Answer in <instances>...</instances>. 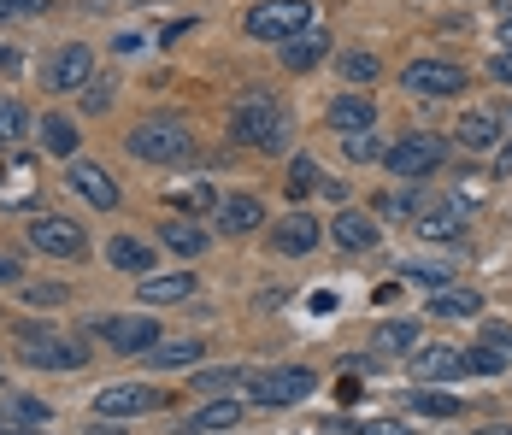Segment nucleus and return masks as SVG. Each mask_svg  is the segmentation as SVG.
<instances>
[{
  "label": "nucleus",
  "instance_id": "obj_31",
  "mask_svg": "<svg viewBox=\"0 0 512 435\" xmlns=\"http://www.w3.org/2000/svg\"><path fill=\"white\" fill-rule=\"evenodd\" d=\"M242 377H248L242 365H201V371H195L189 383H195V388H206V394H230V388L242 383Z\"/></svg>",
  "mask_w": 512,
  "mask_h": 435
},
{
  "label": "nucleus",
  "instance_id": "obj_42",
  "mask_svg": "<svg viewBox=\"0 0 512 435\" xmlns=\"http://www.w3.org/2000/svg\"><path fill=\"white\" fill-rule=\"evenodd\" d=\"M12 412H18V418H24V424H48V406H42V400H18V406H12Z\"/></svg>",
  "mask_w": 512,
  "mask_h": 435
},
{
  "label": "nucleus",
  "instance_id": "obj_22",
  "mask_svg": "<svg viewBox=\"0 0 512 435\" xmlns=\"http://www.w3.org/2000/svg\"><path fill=\"white\" fill-rule=\"evenodd\" d=\"M242 424V400H230V394H218V400H206L201 412L183 424V430H195V435H206V430H236Z\"/></svg>",
  "mask_w": 512,
  "mask_h": 435
},
{
  "label": "nucleus",
  "instance_id": "obj_16",
  "mask_svg": "<svg viewBox=\"0 0 512 435\" xmlns=\"http://www.w3.org/2000/svg\"><path fill=\"white\" fill-rule=\"evenodd\" d=\"M36 189H42V171H36V159H6L0 165V206H30L36 200Z\"/></svg>",
  "mask_w": 512,
  "mask_h": 435
},
{
  "label": "nucleus",
  "instance_id": "obj_13",
  "mask_svg": "<svg viewBox=\"0 0 512 435\" xmlns=\"http://www.w3.org/2000/svg\"><path fill=\"white\" fill-rule=\"evenodd\" d=\"M412 377L418 383H454V377H471V371H465L460 347H412Z\"/></svg>",
  "mask_w": 512,
  "mask_h": 435
},
{
  "label": "nucleus",
  "instance_id": "obj_46",
  "mask_svg": "<svg viewBox=\"0 0 512 435\" xmlns=\"http://www.w3.org/2000/svg\"><path fill=\"white\" fill-rule=\"evenodd\" d=\"M89 435H124V424H95Z\"/></svg>",
  "mask_w": 512,
  "mask_h": 435
},
{
  "label": "nucleus",
  "instance_id": "obj_25",
  "mask_svg": "<svg viewBox=\"0 0 512 435\" xmlns=\"http://www.w3.org/2000/svg\"><path fill=\"white\" fill-rule=\"evenodd\" d=\"M460 142H465V153H489V147L501 142V118H495V112H465Z\"/></svg>",
  "mask_w": 512,
  "mask_h": 435
},
{
  "label": "nucleus",
  "instance_id": "obj_43",
  "mask_svg": "<svg viewBox=\"0 0 512 435\" xmlns=\"http://www.w3.org/2000/svg\"><path fill=\"white\" fill-rule=\"evenodd\" d=\"M489 71H495L501 83H512V48H501V53H495V59H489Z\"/></svg>",
  "mask_w": 512,
  "mask_h": 435
},
{
  "label": "nucleus",
  "instance_id": "obj_8",
  "mask_svg": "<svg viewBox=\"0 0 512 435\" xmlns=\"http://www.w3.org/2000/svg\"><path fill=\"white\" fill-rule=\"evenodd\" d=\"M30 247L48 253V259H83L89 253V230L77 218H65V212H42L30 224Z\"/></svg>",
  "mask_w": 512,
  "mask_h": 435
},
{
  "label": "nucleus",
  "instance_id": "obj_48",
  "mask_svg": "<svg viewBox=\"0 0 512 435\" xmlns=\"http://www.w3.org/2000/svg\"><path fill=\"white\" fill-rule=\"evenodd\" d=\"M501 48H512V18H501Z\"/></svg>",
  "mask_w": 512,
  "mask_h": 435
},
{
  "label": "nucleus",
  "instance_id": "obj_29",
  "mask_svg": "<svg viewBox=\"0 0 512 435\" xmlns=\"http://www.w3.org/2000/svg\"><path fill=\"white\" fill-rule=\"evenodd\" d=\"M412 412L418 418H460V400L442 394V388H430V383H418L412 388Z\"/></svg>",
  "mask_w": 512,
  "mask_h": 435
},
{
  "label": "nucleus",
  "instance_id": "obj_15",
  "mask_svg": "<svg viewBox=\"0 0 512 435\" xmlns=\"http://www.w3.org/2000/svg\"><path fill=\"white\" fill-rule=\"evenodd\" d=\"M412 230H418V242H460L465 236V206L460 200H448V206H424V212L412 218Z\"/></svg>",
  "mask_w": 512,
  "mask_h": 435
},
{
  "label": "nucleus",
  "instance_id": "obj_17",
  "mask_svg": "<svg viewBox=\"0 0 512 435\" xmlns=\"http://www.w3.org/2000/svg\"><path fill=\"white\" fill-rule=\"evenodd\" d=\"M318 242H324V224L307 218V212H289V218L277 224V236H271V247H277V253H289V259H307Z\"/></svg>",
  "mask_w": 512,
  "mask_h": 435
},
{
  "label": "nucleus",
  "instance_id": "obj_20",
  "mask_svg": "<svg viewBox=\"0 0 512 435\" xmlns=\"http://www.w3.org/2000/svg\"><path fill=\"white\" fill-rule=\"evenodd\" d=\"M259 224H265V206H259L254 194H230V200L218 206V230H224V236H254Z\"/></svg>",
  "mask_w": 512,
  "mask_h": 435
},
{
  "label": "nucleus",
  "instance_id": "obj_5",
  "mask_svg": "<svg viewBox=\"0 0 512 435\" xmlns=\"http://www.w3.org/2000/svg\"><path fill=\"white\" fill-rule=\"evenodd\" d=\"M442 159H448V142L430 136V130H412L401 142H389V153H383V165L395 177H430V171H442Z\"/></svg>",
  "mask_w": 512,
  "mask_h": 435
},
{
  "label": "nucleus",
  "instance_id": "obj_50",
  "mask_svg": "<svg viewBox=\"0 0 512 435\" xmlns=\"http://www.w3.org/2000/svg\"><path fill=\"white\" fill-rule=\"evenodd\" d=\"M0 435H6V430H0Z\"/></svg>",
  "mask_w": 512,
  "mask_h": 435
},
{
  "label": "nucleus",
  "instance_id": "obj_23",
  "mask_svg": "<svg viewBox=\"0 0 512 435\" xmlns=\"http://www.w3.org/2000/svg\"><path fill=\"white\" fill-rule=\"evenodd\" d=\"M106 259H112L118 271H130V277H148V271H154V247L136 242V236H112V242H106Z\"/></svg>",
  "mask_w": 512,
  "mask_h": 435
},
{
  "label": "nucleus",
  "instance_id": "obj_32",
  "mask_svg": "<svg viewBox=\"0 0 512 435\" xmlns=\"http://www.w3.org/2000/svg\"><path fill=\"white\" fill-rule=\"evenodd\" d=\"M507 365H512L507 353H495V347H483V341H477V347H465V371H471V377H501Z\"/></svg>",
  "mask_w": 512,
  "mask_h": 435
},
{
  "label": "nucleus",
  "instance_id": "obj_11",
  "mask_svg": "<svg viewBox=\"0 0 512 435\" xmlns=\"http://www.w3.org/2000/svg\"><path fill=\"white\" fill-rule=\"evenodd\" d=\"M65 189L77 194V200H89L95 212H112L118 206V183H112V171L106 165H83V159H71V171H65Z\"/></svg>",
  "mask_w": 512,
  "mask_h": 435
},
{
  "label": "nucleus",
  "instance_id": "obj_21",
  "mask_svg": "<svg viewBox=\"0 0 512 435\" xmlns=\"http://www.w3.org/2000/svg\"><path fill=\"white\" fill-rule=\"evenodd\" d=\"M154 371H189V365H201V341L183 336V341H159V347H148L142 353Z\"/></svg>",
  "mask_w": 512,
  "mask_h": 435
},
{
  "label": "nucleus",
  "instance_id": "obj_30",
  "mask_svg": "<svg viewBox=\"0 0 512 435\" xmlns=\"http://www.w3.org/2000/svg\"><path fill=\"white\" fill-rule=\"evenodd\" d=\"M24 136H30V112L12 95H0V147H18Z\"/></svg>",
  "mask_w": 512,
  "mask_h": 435
},
{
  "label": "nucleus",
  "instance_id": "obj_1",
  "mask_svg": "<svg viewBox=\"0 0 512 435\" xmlns=\"http://www.w3.org/2000/svg\"><path fill=\"white\" fill-rule=\"evenodd\" d=\"M230 142H248V147H259V153H283V147H289V112L271 95L248 89V95L230 106Z\"/></svg>",
  "mask_w": 512,
  "mask_h": 435
},
{
  "label": "nucleus",
  "instance_id": "obj_38",
  "mask_svg": "<svg viewBox=\"0 0 512 435\" xmlns=\"http://www.w3.org/2000/svg\"><path fill=\"white\" fill-rule=\"evenodd\" d=\"M24 300L30 306H65V289L59 283H24Z\"/></svg>",
  "mask_w": 512,
  "mask_h": 435
},
{
  "label": "nucleus",
  "instance_id": "obj_19",
  "mask_svg": "<svg viewBox=\"0 0 512 435\" xmlns=\"http://www.w3.org/2000/svg\"><path fill=\"white\" fill-rule=\"evenodd\" d=\"M195 289H201V283H195L189 271H165V277H142V283H136V294H142L148 306H183V300H195Z\"/></svg>",
  "mask_w": 512,
  "mask_h": 435
},
{
  "label": "nucleus",
  "instance_id": "obj_37",
  "mask_svg": "<svg viewBox=\"0 0 512 435\" xmlns=\"http://www.w3.org/2000/svg\"><path fill=\"white\" fill-rule=\"evenodd\" d=\"M407 283H418V289H448L454 283V271H442V265H407Z\"/></svg>",
  "mask_w": 512,
  "mask_h": 435
},
{
  "label": "nucleus",
  "instance_id": "obj_6",
  "mask_svg": "<svg viewBox=\"0 0 512 435\" xmlns=\"http://www.w3.org/2000/svg\"><path fill=\"white\" fill-rule=\"evenodd\" d=\"M312 388H318V377H312L307 365H271V371L248 377L254 406H295V400H307Z\"/></svg>",
  "mask_w": 512,
  "mask_h": 435
},
{
  "label": "nucleus",
  "instance_id": "obj_10",
  "mask_svg": "<svg viewBox=\"0 0 512 435\" xmlns=\"http://www.w3.org/2000/svg\"><path fill=\"white\" fill-rule=\"evenodd\" d=\"M95 336H101L112 353H148V347L165 341V330H159L154 318H142V312H112V318L95 324Z\"/></svg>",
  "mask_w": 512,
  "mask_h": 435
},
{
  "label": "nucleus",
  "instance_id": "obj_4",
  "mask_svg": "<svg viewBox=\"0 0 512 435\" xmlns=\"http://www.w3.org/2000/svg\"><path fill=\"white\" fill-rule=\"evenodd\" d=\"M312 24V0H254L248 6V36L259 42H289V36H301Z\"/></svg>",
  "mask_w": 512,
  "mask_h": 435
},
{
  "label": "nucleus",
  "instance_id": "obj_35",
  "mask_svg": "<svg viewBox=\"0 0 512 435\" xmlns=\"http://www.w3.org/2000/svg\"><path fill=\"white\" fill-rule=\"evenodd\" d=\"M342 153H348V159H354V165H371V159H383V153H389V147L377 142V136H371V130H359V136H342Z\"/></svg>",
  "mask_w": 512,
  "mask_h": 435
},
{
  "label": "nucleus",
  "instance_id": "obj_24",
  "mask_svg": "<svg viewBox=\"0 0 512 435\" xmlns=\"http://www.w3.org/2000/svg\"><path fill=\"white\" fill-rule=\"evenodd\" d=\"M477 312H483V294L477 289H454L448 283V289L430 294V318H477Z\"/></svg>",
  "mask_w": 512,
  "mask_h": 435
},
{
  "label": "nucleus",
  "instance_id": "obj_14",
  "mask_svg": "<svg viewBox=\"0 0 512 435\" xmlns=\"http://www.w3.org/2000/svg\"><path fill=\"white\" fill-rule=\"evenodd\" d=\"M324 124H330L336 136L377 130V100H371V95H336V100H330V112H324Z\"/></svg>",
  "mask_w": 512,
  "mask_h": 435
},
{
  "label": "nucleus",
  "instance_id": "obj_40",
  "mask_svg": "<svg viewBox=\"0 0 512 435\" xmlns=\"http://www.w3.org/2000/svg\"><path fill=\"white\" fill-rule=\"evenodd\" d=\"M483 347H495V353L512 359V324H483Z\"/></svg>",
  "mask_w": 512,
  "mask_h": 435
},
{
  "label": "nucleus",
  "instance_id": "obj_36",
  "mask_svg": "<svg viewBox=\"0 0 512 435\" xmlns=\"http://www.w3.org/2000/svg\"><path fill=\"white\" fill-rule=\"evenodd\" d=\"M342 77L348 83H377V53H342Z\"/></svg>",
  "mask_w": 512,
  "mask_h": 435
},
{
  "label": "nucleus",
  "instance_id": "obj_3",
  "mask_svg": "<svg viewBox=\"0 0 512 435\" xmlns=\"http://www.w3.org/2000/svg\"><path fill=\"white\" fill-rule=\"evenodd\" d=\"M18 359L30 371H77L89 353L77 341H65L59 330H48V324H18Z\"/></svg>",
  "mask_w": 512,
  "mask_h": 435
},
{
  "label": "nucleus",
  "instance_id": "obj_33",
  "mask_svg": "<svg viewBox=\"0 0 512 435\" xmlns=\"http://www.w3.org/2000/svg\"><path fill=\"white\" fill-rule=\"evenodd\" d=\"M318 183H324V171H318V165H312V159H295V165H289V200H307V194H318Z\"/></svg>",
  "mask_w": 512,
  "mask_h": 435
},
{
  "label": "nucleus",
  "instance_id": "obj_41",
  "mask_svg": "<svg viewBox=\"0 0 512 435\" xmlns=\"http://www.w3.org/2000/svg\"><path fill=\"white\" fill-rule=\"evenodd\" d=\"M359 435H418V424H395V418H371V424H359Z\"/></svg>",
  "mask_w": 512,
  "mask_h": 435
},
{
  "label": "nucleus",
  "instance_id": "obj_34",
  "mask_svg": "<svg viewBox=\"0 0 512 435\" xmlns=\"http://www.w3.org/2000/svg\"><path fill=\"white\" fill-rule=\"evenodd\" d=\"M377 347H383V353H401V347H418V324H407V318H389V324L377 330Z\"/></svg>",
  "mask_w": 512,
  "mask_h": 435
},
{
  "label": "nucleus",
  "instance_id": "obj_12",
  "mask_svg": "<svg viewBox=\"0 0 512 435\" xmlns=\"http://www.w3.org/2000/svg\"><path fill=\"white\" fill-rule=\"evenodd\" d=\"M154 406H159V388H148V383H118V388H101L95 394V412L101 418H142Z\"/></svg>",
  "mask_w": 512,
  "mask_h": 435
},
{
  "label": "nucleus",
  "instance_id": "obj_7",
  "mask_svg": "<svg viewBox=\"0 0 512 435\" xmlns=\"http://www.w3.org/2000/svg\"><path fill=\"white\" fill-rule=\"evenodd\" d=\"M401 89L418 100L465 95V65H454V59H412L407 71H401Z\"/></svg>",
  "mask_w": 512,
  "mask_h": 435
},
{
  "label": "nucleus",
  "instance_id": "obj_2",
  "mask_svg": "<svg viewBox=\"0 0 512 435\" xmlns=\"http://www.w3.org/2000/svg\"><path fill=\"white\" fill-rule=\"evenodd\" d=\"M124 153L142 165H183V159H195V136L183 118H142V124H130Z\"/></svg>",
  "mask_w": 512,
  "mask_h": 435
},
{
  "label": "nucleus",
  "instance_id": "obj_49",
  "mask_svg": "<svg viewBox=\"0 0 512 435\" xmlns=\"http://www.w3.org/2000/svg\"><path fill=\"white\" fill-rule=\"evenodd\" d=\"M495 12H501V18H512V0H495Z\"/></svg>",
  "mask_w": 512,
  "mask_h": 435
},
{
  "label": "nucleus",
  "instance_id": "obj_47",
  "mask_svg": "<svg viewBox=\"0 0 512 435\" xmlns=\"http://www.w3.org/2000/svg\"><path fill=\"white\" fill-rule=\"evenodd\" d=\"M471 435H512V424H489V430H471Z\"/></svg>",
  "mask_w": 512,
  "mask_h": 435
},
{
  "label": "nucleus",
  "instance_id": "obj_27",
  "mask_svg": "<svg viewBox=\"0 0 512 435\" xmlns=\"http://www.w3.org/2000/svg\"><path fill=\"white\" fill-rule=\"evenodd\" d=\"M42 153H53V159H77V124L59 118V112H48V118H42Z\"/></svg>",
  "mask_w": 512,
  "mask_h": 435
},
{
  "label": "nucleus",
  "instance_id": "obj_44",
  "mask_svg": "<svg viewBox=\"0 0 512 435\" xmlns=\"http://www.w3.org/2000/svg\"><path fill=\"white\" fill-rule=\"evenodd\" d=\"M206 200H212V189H189V194L177 189V206H206Z\"/></svg>",
  "mask_w": 512,
  "mask_h": 435
},
{
  "label": "nucleus",
  "instance_id": "obj_28",
  "mask_svg": "<svg viewBox=\"0 0 512 435\" xmlns=\"http://www.w3.org/2000/svg\"><path fill=\"white\" fill-rule=\"evenodd\" d=\"M324 48H330V36H324V30H301V36H289V42H283V59H289V65H295V71H307V65H318V59H324Z\"/></svg>",
  "mask_w": 512,
  "mask_h": 435
},
{
  "label": "nucleus",
  "instance_id": "obj_39",
  "mask_svg": "<svg viewBox=\"0 0 512 435\" xmlns=\"http://www.w3.org/2000/svg\"><path fill=\"white\" fill-rule=\"evenodd\" d=\"M48 0H0V18H42Z\"/></svg>",
  "mask_w": 512,
  "mask_h": 435
},
{
  "label": "nucleus",
  "instance_id": "obj_9",
  "mask_svg": "<svg viewBox=\"0 0 512 435\" xmlns=\"http://www.w3.org/2000/svg\"><path fill=\"white\" fill-rule=\"evenodd\" d=\"M42 83H48L53 95H83V89L95 83V48H89V42H65V48L48 59Z\"/></svg>",
  "mask_w": 512,
  "mask_h": 435
},
{
  "label": "nucleus",
  "instance_id": "obj_18",
  "mask_svg": "<svg viewBox=\"0 0 512 435\" xmlns=\"http://www.w3.org/2000/svg\"><path fill=\"white\" fill-rule=\"evenodd\" d=\"M330 242L342 247V253H365V247H377V218L359 212V206H342L336 224H330Z\"/></svg>",
  "mask_w": 512,
  "mask_h": 435
},
{
  "label": "nucleus",
  "instance_id": "obj_45",
  "mask_svg": "<svg viewBox=\"0 0 512 435\" xmlns=\"http://www.w3.org/2000/svg\"><path fill=\"white\" fill-rule=\"evenodd\" d=\"M0 283H18V259H6V253H0Z\"/></svg>",
  "mask_w": 512,
  "mask_h": 435
},
{
  "label": "nucleus",
  "instance_id": "obj_26",
  "mask_svg": "<svg viewBox=\"0 0 512 435\" xmlns=\"http://www.w3.org/2000/svg\"><path fill=\"white\" fill-rule=\"evenodd\" d=\"M159 236H165V247H171V253H183V259L206 253V242H212V236H206V230L195 224V218H171V224H165Z\"/></svg>",
  "mask_w": 512,
  "mask_h": 435
}]
</instances>
